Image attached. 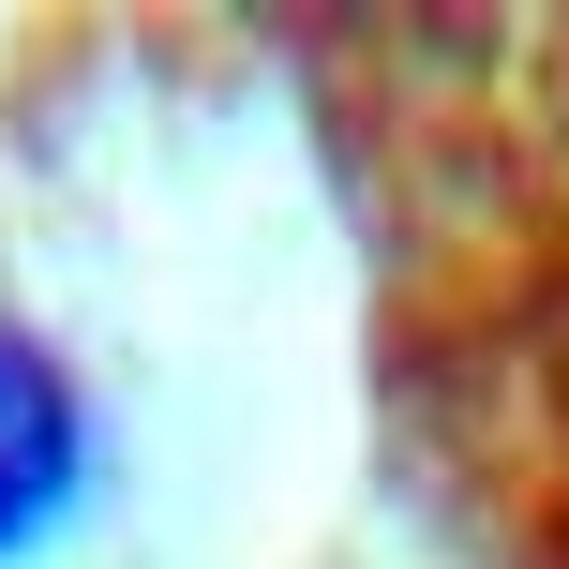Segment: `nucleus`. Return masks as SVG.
Instances as JSON below:
<instances>
[{"mask_svg":"<svg viewBox=\"0 0 569 569\" xmlns=\"http://www.w3.org/2000/svg\"><path fill=\"white\" fill-rule=\"evenodd\" d=\"M90 480H106V420H90L76 360L30 330H0V569L60 555L90 525Z\"/></svg>","mask_w":569,"mask_h":569,"instance_id":"1","label":"nucleus"}]
</instances>
